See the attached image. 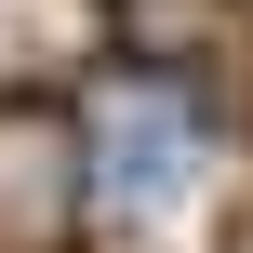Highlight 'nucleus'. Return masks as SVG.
<instances>
[{
    "instance_id": "obj_1",
    "label": "nucleus",
    "mask_w": 253,
    "mask_h": 253,
    "mask_svg": "<svg viewBox=\"0 0 253 253\" xmlns=\"http://www.w3.org/2000/svg\"><path fill=\"white\" fill-rule=\"evenodd\" d=\"M67 133H80V200L120 213L133 240L187 227V213L213 200V160H227V120H213V93H200L173 53L107 67V80L67 107Z\"/></svg>"
},
{
    "instance_id": "obj_2",
    "label": "nucleus",
    "mask_w": 253,
    "mask_h": 253,
    "mask_svg": "<svg viewBox=\"0 0 253 253\" xmlns=\"http://www.w3.org/2000/svg\"><path fill=\"white\" fill-rule=\"evenodd\" d=\"M80 133L67 107H0V253H80Z\"/></svg>"
},
{
    "instance_id": "obj_3",
    "label": "nucleus",
    "mask_w": 253,
    "mask_h": 253,
    "mask_svg": "<svg viewBox=\"0 0 253 253\" xmlns=\"http://www.w3.org/2000/svg\"><path fill=\"white\" fill-rule=\"evenodd\" d=\"M93 53H107L93 0H0V107H53Z\"/></svg>"
},
{
    "instance_id": "obj_4",
    "label": "nucleus",
    "mask_w": 253,
    "mask_h": 253,
    "mask_svg": "<svg viewBox=\"0 0 253 253\" xmlns=\"http://www.w3.org/2000/svg\"><path fill=\"white\" fill-rule=\"evenodd\" d=\"M93 13H107V27H160L173 0H93Z\"/></svg>"
},
{
    "instance_id": "obj_5",
    "label": "nucleus",
    "mask_w": 253,
    "mask_h": 253,
    "mask_svg": "<svg viewBox=\"0 0 253 253\" xmlns=\"http://www.w3.org/2000/svg\"><path fill=\"white\" fill-rule=\"evenodd\" d=\"M227 253H253V213H240V227H227Z\"/></svg>"
}]
</instances>
